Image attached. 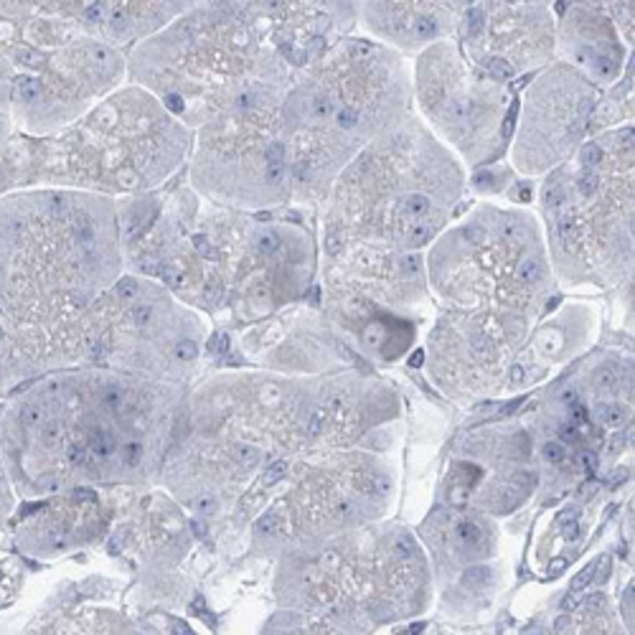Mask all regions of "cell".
<instances>
[{"label":"cell","instance_id":"1f68e13d","mask_svg":"<svg viewBox=\"0 0 635 635\" xmlns=\"http://www.w3.org/2000/svg\"><path fill=\"white\" fill-rule=\"evenodd\" d=\"M582 468L592 476L594 468H597V455H594V452H582Z\"/></svg>","mask_w":635,"mask_h":635},{"label":"cell","instance_id":"e575fe53","mask_svg":"<svg viewBox=\"0 0 635 635\" xmlns=\"http://www.w3.org/2000/svg\"><path fill=\"white\" fill-rule=\"evenodd\" d=\"M567 627H569V615L557 618V623H554V630H557V633H567Z\"/></svg>","mask_w":635,"mask_h":635},{"label":"cell","instance_id":"83f0119b","mask_svg":"<svg viewBox=\"0 0 635 635\" xmlns=\"http://www.w3.org/2000/svg\"><path fill=\"white\" fill-rule=\"evenodd\" d=\"M463 582L468 587H480L488 582V567H470L463 577Z\"/></svg>","mask_w":635,"mask_h":635},{"label":"cell","instance_id":"8d00e7d4","mask_svg":"<svg viewBox=\"0 0 635 635\" xmlns=\"http://www.w3.org/2000/svg\"><path fill=\"white\" fill-rule=\"evenodd\" d=\"M422 359H425V353L417 351V353H414V356L410 359V366H419V364H422Z\"/></svg>","mask_w":635,"mask_h":635},{"label":"cell","instance_id":"836d02e7","mask_svg":"<svg viewBox=\"0 0 635 635\" xmlns=\"http://www.w3.org/2000/svg\"><path fill=\"white\" fill-rule=\"evenodd\" d=\"M509 381H511V384H521V381H524V366H513V368H511Z\"/></svg>","mask_w":635,"mask_h":635},{"label":"cell","instance_id":"ac0fdd59","mask_svg":"<svg viewBox=\"0 0 635 635\" xmlns=\"http://www.w3.org/2000/svg\"><path fill=\"white\" fill-rule=\"evenodd\" d=\"M465 0H359V28L407 54L455 36Z\"/></svg>","mask_w":635,"mask_h":635},{"label":"cell","instance_id":"4316f807","mask_svg":"<svg viewBox=\"0 0 635 635\" xmlns=\"http://www.w3.org/2000/svg\"><path fill=\"white\" fill-rule=\"evenodd\" d=\"M597 564H600V559L592 561V564H587V567L582 569V572H579L575 579H572V590H575V592H577V590H585V587L592 582L594 575H597Z\"/></svg>","mask_w":635,"mask_h":635},{"label":"cell","instance_id":"5b68a950","mask_svg":"<svg viewBox=\"0 0 635 635\" xmlns=\"http://www.w3.org/2000/svg\"><path fill=\"white\" fill-rule=\"evenodd\" d=\"M410 107L404 54L371 36H346L293 76L282 97V133L293 196L320 193L346 163Z\"/></svg>","mask_w":635,"mask_h":635},{"label":"cell","instance_id":"f546056e","mask_svg":"<svg viewBox=\"0 0 635 635\" xmlns=\"http://www.w3.org/2000/svg\"><path fill=\"white\" fill-rule=\"evenodd\" d=\"M615 381H618V377H615V371H612L610 366H602L600 371H597V377H594V384L602 386V389L615 386Z\"/></svg>","mask_w":635,"mask_h":635},{"label":"cell","instance_id":"74e56055","mask_svg":"<svg viewBox=\"0 0 635 635\" xmlns=\"http://www.w3.org/2000/svg\"><path fill=\"white\" fill-rule=\"evenodd\" d=\"M567 539H577V524H575V521H569V526H567Z\"/></svg>","mask_w":635,"mask_h":635},{"label":"cell","instance_id":"44dd1931","mask_svg":"<svg viewBox=\"0 0 635 635\" xmlns=\"http://www.w3.org/2000/svg\"><path fill=\"white\" fill-rule=\"evenodd\" d=\"M577 3H585V5H590V8L605 13L612 23L618 25V31L623 34V38L633 46V41H635V0H577Z\"/></svg>","mask_w":635,"mask_h":635},{"label":"cell","instance_id":"7a4b0ae2","mask_svg":"<svg viewBox=\"0 0 635 635\" xmlns=\"http://www.w3.org/2000/svg\"><path fill=\"white\" fill-rule=\"evenodd\" d=\"M127 265L201 308L265 310L308 269V239L287 221L214 203L196 188L118 201Z\"/></svg>","mask_w":635,"mask_h":635},{"label":"cell","instance_id":"52a82bcc","mask_svg":"<svg viewBox=\"0 0 635 635\" xmlns=\"http://www.w3.org/2000/svg\"><path fill=\"white\" fill-rule=\"evenodd\" d=\"M285 67L216 0H199L148 38L127 49V79L155 97L191 130L232 107L254 84H290Z\"/></svg>","mask_w":635,"mask_h":635},{"label":"cell","instance_id":"d4e9b609","mask_svg":"<svg viewBox=\"0 0 635 635\" xmlns=\"http://www.w3.org/2000/svg\"><path fill=\"white\" fill-rule=\"evenodd\" d=\"M458 536L463 544H468V546H478V544L483 542V528L478 526V524H473V521H463L458 526Z\"/></svg>","mask_w":635,"mask_h":635},{"label":"cell","instance_id":"f35d334b","mask_svg":"<svg viewBox=\"0 0 635 635\" xmlns=\"http://www.w3.org/2000/svg\"><path fill=\"white\" fill-rule=\"evenodd\" d=\"M561 569H564V559H557V561H552V572H554V575H559Z\"/></svg>","mask_w":635,"mask_h":635},{"label":"cell","instance_id":"ab89813d","mask_svg":"<svg viewBox=\"0 0 635 635\" xmlns=\"http://www.w3.org/2000/svg\"><path fill=\"white\" fill-rule=\"evenodd\" d=\"M561 399L569 401V404H575V392H572V389H567V392L561 394Z\"/></svg>","mask_w":635,"mask_h":635},{"label":"cell","instance_id":"d6a6232c","mask_svg":"<svg viewBox=\"0 0 635 635\" xmlns=\"http://www.w3.org/2000/svg\"><path fill=\"white\" fill-rule=\"evenodd\" d=\"M572 419H575V422H579V425H582V422L587 419V410L582 407V404H577V401L572 404Z\"/></svg>","mask_w":635,"mask_h":635},{"label":"cell","instance_id":"60d3db41","mask_svg":"<svg viewBox=\"0 0 635 635\" xmlns=\"http://www.w3.org/2000/svg\"><path fill=\"white\" fill-rule=\"evenodd\" d=\"M569 608H575V600H572V597H567V600H564V610H569Z\"/></svg>","mask_w":635,"mask_h":635},{"label":"cell","instance_id":"d6986e66","mask_svg":"<svg viewBox=\"0 0 635 635\" xmlns=\"http://www.w3.org/2000/svg\"><path fill=\"white\" fill-rule=\"evenodd\" d=\"M100 503L97 493L87 485L71 488V493L59 501H46L31 511H23L13 526V546L18 552L49 559L69 552L82 542L84 531L79 528V516Z\"/></svg>","mask_w":635,"mask_h":635},{"label":"cell","instance_id":"7402d4cb","mask_svg":"<svg viewBox=\"0 0 635 635\" xmlns=\"http://www.w3.org/2000/svg\"><path fill=\"white\" fill-rule=\"evenodd\" d=\"M13 135V115H10V71L0 61V151Z\"/></svg>","mask_w":635,"mask_h":635},{"label":"cell","instance_id":"d590c367","mask_svg":"<svg viewBox=\"0 0 635 635\" xmlns=\"http://www.w3.org/2000/svg\"><path fill=\"white\" fill-rule=\"evenodd\" d=\"M575 518H577V509L561 511V513H559V521H561V524H567V521H575Z\"/></svg>","mask_w":635,"mask_h":635},{"label":"cell","instance_id":"9a60e30c","mask_svg":"<svg viewBox=\"0 0 635 635\" xmlns=\"http://www.w3.org/2000/svg\"><path fill=\"white\" fill-rule=\"evenodd\" d=\"M79 36L102 38L100 0H0V61L51 51Z\"/></svg>","mask_w":635,"mask_h":635},{"label":"cell","instance_id":"277c9868","mask_svg":"<svg viewBox=\"0 0 635 635\" xmlns=\"http://www.w3.org/2000/svg\"><path fill=\"white\" fill-rule=\"evenodd\" d=\"M191 145V127L148 89L125 84L59 133L10 135L0 151V193L49 186L137 196L176 176Z\"/></svg>","mask_w":635,"mask_h":635},{"label":"cell","instance_id":"5bb4252c","mask_svg":"<svg viewBox=\"0 0 635 635\" xmlns=\"http://www.w3.org/2000/svg\"><path fill=\"white\" fill-rule=\"evenodd\" d=\"M300 71L359 28V0H216Z\"/></svg>","mask_w":635,"mask_h":635},{"label":"cell","instance_id":"30bf717a","mask_svg":"<svg viewBox=\"0 0 635 635\" xmlns=\"http://www.w3.org/2000/svg\"><path fill=\"white\" fill-rule=\"evenodd\" d=\"M127 51L100 36H79L51 51H31L10 64L13 133L51 135L71 125L122 87Z\"/></svg>","mask_w":635,"mask_h":635},{"label":"cell","instance_id":"8992f818","mask_svg":"<svg viewBox=\"0 0 635 635\" xmlns=\"http://www.w3.org/2000/svg\"><path fill=\"white\" fill-rule=\"evenodd\" d=\"M463 191L450 153L414 120L381 133L338 173L326 234L343 247L414 252L435 242Z\"/></svg>","mask_w":635,"mask_h":635},{"label":"cell","instance_id":"4fadbf2b","mask_svg":"<svg viewBox=\"0 0 635 635\" xmlns=\"http://www.w3.org/2000/svg\"><path fill=\"white\" fill-rule=\"evenodd\" d=\"M600 89L564 61L546 64L526 89L513 160L524 173L559 166L587 140L594 127Z\"/></svg>","mask_w":635,"mask_h":635},{"label":"cell","instance_id":"ffe728a7","mask_svg":"<svg viewBox=\"0 0 635 635\" xmlns=\"http://www.w3.org/2000/svg\"><path fill=\"white\" fill-rule=\"evenodd\" d=\"M199 0H100L102 38L127 51L183 16Z\"/></svg>","mask_w":635,"mask_h":635},{"label":"cell","instance_id":"9c48e42d","mask_svg":"<svg viewBox=\"0 0 635 635\" xmlns=\"http://www.w3.org/2000/svg\"><path fill=\"white\" fill-rule=\"evenodd\" d=\"M557 257L577 267H625L633 259V125L585 140L577 170L544 186Z\"/></svg>","mask_w":635,"mask_h":635},{"label":"cell","instance_id":"484cf974","mask_svg":"<svg viewBox=\"0 0 635 635\" xmlns=\"http://www.w3.org/2000/svg\"><path fill=\"white\" fill-rule=\"evenodd\" d=\"M285 473H287V463H285V460H275L269 468H265V476H262V488H269V485H275L277 480H282Z\"/></svg>","mask_w":635,"mask_h":635},{"label":"cell","instance_id":"3957f363","mask_svg":"<svg viewBox=\"0 0 635 635\" xmlns=\"http://www.w3.org/2000/svg\"><path fill=\"white\" fill-rule=\"evenodd\" d=\"M122 265L118 199L49 186L0 193V313L10 323L64 326Z\"/></svg>","mask_w":635,"mask_h":635},{"label":"cell","instance_id":"ba28073f","mask_svg":"<svg viewBox=\"0 0 635 635\" xmlns=\"http://www.w3.org/2000/svg\"><path fill=\"white\" fill-rule=\"evenodd\" d=\"M290 84H254L232 107L196 127L188 183L214 203L267 211L293 196L282 133V97Z\"/></svg>","mask_w":635,"mask_h":635},{"label":"cell","instance_id":"f1b7e54d","mask_svg":"<svg viewBox=\"0 0 635 635\" xmlns=\"http://www.w3.org/2000/svg\"><path fill=\"white\" fill-rule=\"evenodd\" d=\"M544 458L549 460V463H561V460L567 458L564 443H546L544 445Z\"/></svg>","mask_w":635,"mask_h":635},{"label":"cell","instance_id":"cb8c5ba5","mask_svg":"<svg viewBox=\"0 0 635 635\" xmlns=\"http://www.w3.org/2000/svg\"><path fill=\"white\" fill-rule=\"evenodd\" d=\"M597 417L605 427H620L627 419V414L618 404H602V407H597Z\"/></svg>","mask_w":635,"mask_h":635},{"label":"cell","instance_id":"8fae6325","mask_svg":"<svg viewBox=\"0 0 635 635\" xmlns=\"http://www.w3.org/2000/svg\"><path fill=\"white\" fill-rule=\"evenodd\" d=\"M414 94L419 109L447 140L476 163L491 160L516 125L509 82L473 64L455 38L414 54Z\"/></svg>","mask_w":635,"mask_h":635},{"label":"cell","instance_id":"6da1fadb","mask_svg":"<svg viewBox=\"0 0 635 635\" xmlns=\"http://www.w3.org/2000/svg\"><path fill=\"white\" fill-rule=\"evenodd\" d=\"M160 432H173L160 386L107 371L56 368L0 410V450L23 498L142 478Z\"/></svg>","mask_w":635,"mask_h":635},{"label":"cell","instance_id":"7c38bea8","mask_svg":"<svg viewBox=\"0 0 635 635\" xmlns=\"http://www.w3.org/2000/svg\"><path fill=\"white\" fill-rule=\"evenodd\" d=\"M557 0H465L455 41L498 82L554 61Z\"/></svg>","mask_w":635,"mask_h":635},{"label":"cell","instance_id":"e0dca14e","mask_svg":"<svg viewBox=\"0 0 635 635\" xmlns=\"http://www.w3.org/2000/svg\"><path fill=\"white\" fill-rule=\"evenodd\" d=\"M84 359V335L79 318L56 328H25L0 313V401L28 381L79 364Z\"/></svg>","mask_w":635,"mask_h":635},{"label":"cell","instance_id":"4dcf8cb0","mask_svg":"<svg viewBox=\"0 0 635 635\" xmlns=\"http://www.w3.org/2000/svg\"><path fill=\"white\" fill-rule=\"evenodd\" d=\"M559 435L564 443H572V440H577V425L575 422H567V425L559 427Z\"/></svg>","mask_w":635,"mask_h":635},{"label":"cell","instance_id":"2e32d148","mask_svg":"<svg viewBox=\"0 0 635 635\" xmlns=\"http://www.w3.org/2000/svg\"><path fill=\"white\" fill-rule=\"evenodd\" d=\"M627 54H633V46L605 13L577 0H557L554 59L569 64L594 84H612L633 61Z\"/></svg>","mask_w":635,"mask_h":635},{"label":"cell","instance_id":"603a6c76","mask_svg":"<svg viewBox=\"0 0 635 635\" xmlns=\"http://www.w3.org/2000/svg\"><path fill=\"white\" fill-rule=\"evenodd\" d=\"M16 488H13V480H10L8 473V463H5V455L0 450V528L5 526L16 511Z\"/></svg>","mask_w":635,"mask_h":635}]
</instances>
